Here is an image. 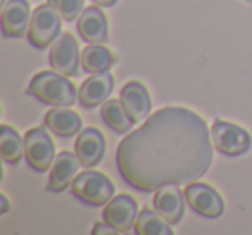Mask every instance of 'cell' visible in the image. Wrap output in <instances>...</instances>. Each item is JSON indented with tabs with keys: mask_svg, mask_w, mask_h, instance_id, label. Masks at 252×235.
<instances>
[{
	"mask_svg": "<svg viewBox=\"0 0 252 235\" xmlns=\"http://www.w3.org/2000/svg\"><path fill=\"white\" fill-rule=\"evenodd\" d=\"M206 121L187 107H164L126 135L116 151L119 175L130 187L152 192L200 178L213 161Z\"/></svg>",
	"mask_w": 252,
	"mask_h": 235,
	"instance_id": "obj_1",
	"label": "cell"
},
{
	"mask_svg": "<svg viewBox=\"0 0 252 235\" xmlns=\"http://www.w3.org/2000/svg\"><path fill=\"white\" fill-rule=\"evenodd\" d=\"M26 94L54 107H71L76 102V87L57 71H40L30 81Z\"/></svg>",
	"mask_w": 252,
	"mask_h": 235,
	"instance_id": "obj_2",
	"label": "cell"
},
{
	"mask_svg": "<svg viewBox=\"0 0 252 235\" xmlns=\"http://www.w3.org/2000/svg\"><path fill=\"white\" fill-rule=\"evenodd\" d=\"M71 194L87 206H104L114 196V183L100 171H83L73 180Z\"/></svg>",
	"mask_w": 252,
	"mask_h": 235,
	"instance_id": "obj_3",
	"label": "cell"
},
{
	"mask_svg": "<svg viewBox=\"0 0 252 235\" xmlns=\"http://www.w3.org/2000/svg\"><path fill=\"white\" fill-rule=\"evenodd\" d=\"M63 16L50 4H42L35 9L28 28V42L35 49H47L61 33Z\"/></svg>",
	"mask_w": 252,
	"mask_h": 235,
	"instance_id": "obj_4",
	"label": "cell"
},
{
	"mask_svg": "<svg viewBox=\"0 0 252 235\" xmlns=\"http://www.w3.org/2000/svg\"><path fill=\"white\" fill-rule=\"evenodd\" d=\"M211 140H213L214 149L228 158H237V156L245 154L252 145L249 132L221 120H216L211 127Z\"/></svg>",
	"mask_w": 252,
	"mask_h": 235,
	"instance_id": "obj_5",
	"label": "cell"
},
{
	"mask_svg": "<svg viewBox=\"0 0 252 235\" xmlns=\"http://www.w3.org/2000/svg\"><path fill=\"white\" fill-rule=\"evenodd\" d=\"M25 159L28 161L30 168L38 173H43L50 168V165L56 159V147L45 128L36 127L26 132Z\"/></svg>",
	"mask_w": 252,
	"mask_h": 235,
	"instance_id": "obj_6",
	"label": "cell"
},
{
	"mask_svg": "<svg viewBox=\"0 0 252 235\" xmlns=\"http://www.w3.org/2000/svg\"><path fill=\"white\" fill-rule=\"evenodd\" d=\"M185 199L193 213L204 218H218L224 211L221 196L207 183L190 182V185H187L185 189Z\"/></svg>",
	"mask_w": 252,
	"mask_h": 235,
	"instance_id": "obj_7",
	"label": "cell"
},
{
	"mask_svg": "<svg viewBox=\"0 0 252 235\" xmlns=\"http://www.w3.org/2000/svg\"><path fill=\"white\" fill-rule=\"evenodd\" d=\"M50 67L64 76H76L78 66L81 63L78 42L71 33H64L54 42L49 54Z\"/></svg>",
	"mask_w": 252,
	"mask_h": 235,
	"instance_id": "obj_8",
	"label": "cell"
},
{
	"mask_svg": "<svg viewBox=\"0 0 252 235\" xmlns=\"http://www.w3.org/2000/svg\"><path fill=\"white\" fill-rule=\"evenodd\" d=\"M138 216L137 202L131 196H118L112 197L107 206L102 211V218L109 227L114 228L118 234H125L135 225Z\"/></svg>",
	"mask_w": 252,
	"mask_h": 235,
	"instance_id": "obj_9",
	"label": "cell"
},
{
	"mask_svg": "<svg viewBox=\"0 0 252 235\" xmlns=\"http://www.w3.org/2000/svg\"><path fill=\"white\" fill-rule=\"evenodd\" d=\"M185 192H182L176 183H169L156 190L152 202H154V209L169 225H176L180 223L185 213Z\"/></svg>",
	"mask_w": 252,
	"mask_h": 235,
	"instance_id": "obj_10",
	"label": "cell"
},
{
	"mask_svg": "<svg viewBox=\"0 0 252 235\" xmlns=\"http://www.w3.org/2000/svg\"><path fill=\"white\" fill-rule=\"evenodd\" d=\"M32 21L28 0H9L2 11V33L7 38H21L26 35Z\"/></svg>",
	"mask_w": 252,
	"mask_h": 235,
	"instance_id": "obj_11",
	"label": "cell"
},
{
	"mask_svg": "<svg viewBox=\"0 0 252 235\" xmlns=\"http://www.w3.org/2000/svg\"><path fill=\"white\" fill-rule=\"evenodd\" d=\"M74 152L80 159V165L85 168L98 165L105 152V138L100 134V130L94 127L81 130L76 138V144H74Z\"/></svg>",
	"mask_w": 252,
	"mask_h": 235,
	"instance_id": "obj_12",
	"label": "cell"
},
{
	"mask_svg": "<svg viewBox=\"0 0 252 235\" xmlns=\"http://www.w3.org/2000/svg\"><path fill=\"white\" fill-rule=\"evenodd\" d=\"M121 104L125 105L126 112L135 123L147 120L151 116V95H149L147 88L140 83V81H128L123 87L121 97H119Z\"/></svg>",
	"mask_w": 252,
	"mask_h": 235,
	"instance_id": "obj_13",
	"label": "cell"
},
{
	"mask_svg": "<svg viewBox=\"0 0 252 235\" xmlns=\"http://www.w3.org/2000/svg\"><path fill=\"white\" fill-rule=\"evenodd\" d=\"M112 88H114V78L109 71L92 74L80 87V92H78L80 104L87 109L97 107L98 104H104L107 101Z\"/></svg>",
	"mask_w": 252,
	"mask_h": 235,
	"instance_id": "obj_14",
	"label": "cell"
},
{
	"mask_svg": "<svg viewBox=\"0 0 252 235\" xmlns=\"http://www.w3.org/2000/svg\"><path fill=\"white\" fill-rule=\"evenodd\" d=\"M76 30L81 38L88 43H104L109 38L107 19L98 5H92L81 12L76 23Z\"/></svg>",
	"mask_w": 252,
	"mask_h": 235,
	"instance_id": "obj_15",
	"label": "cell"
},
{
	"mask_svg": "<svg viewBox=\"0 0 252 235\" xmlns=\"http://www.w3.org/2000/svg\"><path fill=\"white\" fill-rule=\"evenodd\" d=\"M78 163H80V159H78L76 152H74V154L69 151L61 152V154L54 159L47 190H49V192H63L67 187H71L73 180L76 178Z\"/></svg>",
	"mask_w": 252,
	"mask_h": 235,
	"instance_id": "obj_16",
	"label": "cell"
},
{
	"mask_svg": "<svg viewBox=\"0 0 252 235\" xmlns=\"http://www.w3.org/2000/svg\"><path fill=\"white\" fill-rule=\"evenodd\" d=\"M45 127L57 137L69 138L81 132V118L66 107H54L45 114Z\"/></svg>",
	"mask_w": 252,
	"mask_h": 235,
	"instance_id": "obj_17",
	"label": "cell"
},
{
	"mask_svg": "<svg viewBox=\"0 0 252 235\" xmlns=\"http://www.w3.org/2000/svg\"><path fill=\"white\" fill-rule=\"evenodd\" d=\"M100 116L102 120H104V123L111 130H114L116 134H123V135L128 134L131 130V127L135 125V121L128 116V112H126L125 105L121 104V101H116V99L105 101L102 104Z\"/></svg>",
	"mask_w": 252,
	"mask_h": 235,
	"instance_id": "obj_18",
	"label": "cell"
},
{
	"mask_svg": "<svg viewBox=\"0 0 252 235\" xmlns=\"http://www.w3.org/2000/svg\"><path fill=\"white\" fill-rule=\"evenodd\" d=\"M114 56L107 47H102L100 43H90V47L81 52V66L87 73H104L109 71L114 64Z\"/></svg>",
	"mask_w": 252,
	"mask_h": 235,
	"instance_id": "obj_19",
	"label": "cell"
},
{
	"mask_svg": "<svg viewBox=\"0 0 252 235\" xmlns=\"http://www.w3.org/2000/svg\"><path fill=\"white\" fill-rule=\"evenodd\" d=\"M0 156L5 163L14 166L21 161V158H25V140L7 125L0 127Z\"/></svg>",
	"mask_w": 252,
	"mask_h": 235,
	"instance_id": "obj_20",
	"label": "cell"
},
{
	"mask_svg": "<svg viewBox=\"0 0 252 235\" xmlns=\"http://www.w3.org/2000/svg\"><path fill=\"white\" fill-rule=\"evenodd\" d=\"M133 230L137 235H173L169 223L158 213L151 211L149 207L142 209L135 220Z\"/></svg>",
	"mask_w": 252,
	"mask_h": 235,
	"instance_id": "obj_21",
	"label": "cell"
},
{
	"mask_svg": "<svg viewBox=\"0 0 252 235\" xmlns=\"http://www.w3.org/2000/svg\"><path fill=\"white\" fill-rule=\"evenodd\" d=\"M49 4L63 16L66 21H73V19L80 18V14L85 11V0H49Z\"/></svg>",
	"mask_w": 252,
	"mask_h": 235,
	"instance_id": "obj_22",
	"label": "cell"
},
{
	"mask_svg": "<svg viewBox=\"0 0 252 235\" xmlns=\"http://www.w3.org/2000/svg\"><path fill=\"white\" fill-rule=\"evenodd\" d=\"M94 235H100V234H107V235H114V234H118V232L114 230L112 227H109L107 223H95L94 225V232H92Z\"/></svg>",
	"mask_w": 252,
	"mask_h": 235,
	"instance_id": "obj_23",
	"label": "cell"
},
{
	"mask_svg": "<svg viewBox=\"0 0 252 235\" xmlns=\"http://www.w3.org/2000/svg\"><path fill=\"white\" fill-rule=\"evenodd\" d=\"M95 5H98V7H111V5H114L118 0H92Z\"/></svg>",
	"mask_w": 252,
	"mask_h": 235,
	"instance_id": "obj_24",
	"label": "cell"
},
{
	"mask_svg": "<svg viewBox=\"0 0 252 235\" xmlns=\"http://www.w3.org/2000/svg\"><path fill=\"white\" fill-rule=\"evenodd\" d=\"M0 202H2V209H0V213L4 214L9 211V202H7V197L5 196H0Z\"/></svg>",
	"mask_w": 252,
	"mask_h": 235,
	"instance_id": "obj_25",
	"label": "cell"
},
{
	"mask_svg": "<svg viewBox=\"0 0 252 235\" xmlns=\"http://www.w3.org/2000/svg\"><path fill=\"white\" fill-rule=\"evenodd\" d=\"M0 4H2V5H5V0H0Z\"/></svg>",
	"mask_w": 252,
	"mask_h": 235,
	"instance_id": "obj_26",
	"label": "cell"
},
{
	"mask_svg": "<svg viewBox=\"0 0 252 235\" xmlns=\"http://www.w3.org/2000/svg\"><path fill=\"white\" fill-rule=\"evenodd\" d=\"M247 2H252V0H247Z\"/></svg>",
	"mask_w": 252,
	"mask_h": 235,
	"instance_id": "obj_27",
	"label": "cell"
}]
</instances>
